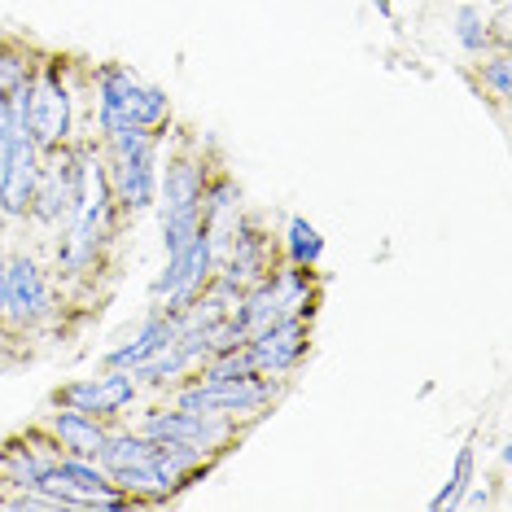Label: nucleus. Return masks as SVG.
<instances>
[{
  "instance_id": "f257e3e1",
  "label": "nucleus",
  "mask_w": 512,
  "mask_h": 512,
  "mask_svg": "<svg viewBox=\"0 0 512 512\" xmlns=\"http://www.w3.org/2000/svg\"><path fill=\"white\" fill-rule=\"evenodd\" d=\"M97 97H101V127L106 132H119V127H145V132H154V127L171 119L162 88L141 84L127 66H106L101 71Z\"/></svg>"
},
{
  "instance_id": "f03ea898",
  "label": "nucleus",
  "mask_w": 512,
  "mask_h": 512,
  "mask_svg": "<svg viewBox=\"0 0 512 512\" xmlns=\"http://www.w3.org/2000/svg\"><path fill=\"white\" fill-rule=\"evenodd\" d=\"M110 149H114L110 184H114V193H119V206L123 211H145L158 193L154 132H145V127H119V132H110Z\"/></svg>"
},
{
  "instance_id": "7ed1b4c3",
  "label": "nucleus",
  "mask_w": 512,
  "mask_h": 512,
  "mask_svg": "<svg viewBox=\"0 0 512 512\" xmlns=\"http://www.w3.org/2000/svg\"><path fill=\"white\" fill-rule=\"evenodd\" d=\"M110 232V176L101 171V162H92L84 154V180H79V202H75V228L71 241H66V267L71 272H84V267L97 259L101 241Z\"/></svg>"
},
{
  "instance_id": "20e7f679",
  "label": "nucleus",
  "mask_w": 512,
  "mask_h": 512,
  "mask_svg": "<svg viewBox=\"0 0 512 512\" xmlns=\"http://www.w3.org/2000/svg\"><path fill=\"white\" fill-rule=\"evenodd\" d=\"M272 399V386L263 377H237V381H202V386L184 390L180 407L202 416H237V412H259Z\"/></svg>"
},
{
  "instance_id": "39448f33",
  "label": "nucleus",
  "mask_w": 512,
  "mask_h": 512,
  "mask_svg": "<svg viewBox=\"0 0 512 512\" xmlns=\"http://www.w3.org/2000/svg\"><path fill=\"white\" fill-rule=\"evenodd\" d=\"M27 119H31V136L40 149H57L71 132V97H66L57 71H44L40 79H31L27 92Z\"/></svg>"
},
{
  "instance_id": "423d86ee",
  "label": "nucleus",
  "mask_w": 512,
  "mask_h": 512,
  "mask_svg": "<svg viewBox=\"0 0 512 512\" xmlns=\"http://www.w3.org/2000/svg\"><path fill=\"white\" fill-rule=\"evenodd\" d=\"M250 359H254V372L267 377V372H289L307 351V324L298 316H285V320H272L267 329H259L250 337Z\"/></svg>"
},
{
  "instance_id": "0eeeda50",
  "label": "nucleus",
  "mask_w": 512,
  "mask_h": 512,
  "mask_svg": "<svg viewBox=\"0 0 512 512\" xmlns=\"http://www.w3.org/2000/svg\"><path fill=\"white\" fill-rule=\"evenodd\" d=\"M79 180H84V154H57L49 167H40L36 193H31V206L40 211V219L71 215L79 202Z\"/></svg>"
},
{
  "instance_id": "6e6552de",
  "label": "nucleus",
  "mask_w": 512,
  "mask_h": 512,
  "mask_svg": "<svg viewBox=\"0 0 512 512\" xmlns=\"http://www.w3.org/2000/svg\"><path fill=\"white\" fill-rule=\"evenodd\" d=\"M145 438L154 442H184L193 451H215L228 438V425L219 416H202V412H158L145 421Z\"/></svg>"
},
{
  "instance_id": "1a4fd4ad",
  "label": "nucleus",
  "mask_w": 512,
  "mask_h": 512,
  "mask_svg": "<svg viewBox=\"0 0 512 512\" xmlns=\"http://www.w3.org/2000/svg\"><path fill=\"white\" fill-rule=\"evenodd\" d=\"M132 394H136L132 372H110V377H92V381H79V386H66L62 399L88 416H114L119 407L132 403Z\"/></svg>"
},
{
  "instance_id": "9d476101",
  "label": "nucleus",
  "mask_w": 512,
  "mask_h": 512,
  "mask_svg": "<svg viewBox=\"0 0 512 512\" xmlns=\"http://www.w3.org/2000/svg\"><path fill=\"white\" fill-rule=\"evenodd\" d=\"M5 311H14L18 324H31L49 311V289L31 259H9L5 263Z\"/></svg>"
},
{
  "instance_id": "9b49d317",
  "label": "nucleus",
  "mask_w": 512,
  "mask_h": 512,
  "mask_svg": "<svg viewBox=\"0 0 512 512\" xmlns=\"http://www.w3.org/2000/svg\"><path fill=\"white\" fill-rule=\"evenodd\" d=\"M53 434L62 438V447L71 451V456H79V460H97V456H101V447H106V438H110L106 429L97 425V416L79 412V407L53 416Z\"/></svg>"
},
{
  "instance_id": "f8f14e48",
  "label": "nucleus",
  "mask_w": 512,
  "mask_h": 512,
  "mask_svg": "<svg viewBox=\"0 0 512 512\" xmlns=\"http://www.w3.org/2000/svg\"><path fill=\"white\" fill-rule=\"evenodd\" d=\"M176 337H180V316L176 311H171V316H162L158 311V316L145 320V329H141V337H136L132 346H123V351L110 355V364L114 368H136V364H145L149 355H158L167 342H176Z\"/></svg>"
},
{
  "instance_id": "ddd939ff",
  "label": "nucleus",
  "mask_w": 512,
  "mask_h": 512,
  "mask_svg": "<svg viewBox=\"0 0 512 512\" xmlns=\"http://www.w3.org/2000/svg\"><path fill=\"white\" fill-rule=\"evenodd\" d=\"M289 259H294L298 267H311V263H320V254H324V237L316 232V224H307V219H289Z\"/></svg>"
},
{
  "instance_id": "4468645a",
  "label": "nucleus",
  "mask_w": 512,
  "mask_h": 512,
  "mask_svg": "<svg viewBox=\"0 0 512 512\" xmlns=\"http://www.w3.org/2000/svg\"><path fill=\"white\" fill-rule=\"evenodd\" d=\"M469 477H473V447H460L456 456V469H451V482L429 499V508L442 512V508H460L464 504V491H469Z\"/></svg>"
},
{
  "instance_id": "2eb2a0df",
  "label": "nucleus",
  "mask_w": 512,
  "mask_h": 512,
  "mask_svg": "<svg viewBox=\"0 0 512 512\" xmlns=\"http://www.w3.org/2000/svg\"><path fill=\"white\" fill-rule=\"evenodd\" d=\"M456 40L469 53H482L486 49V18H482V9H473V5L460 9V14H456Z\"/></svg>"
},
{
  "instance_id": "dca6fc26",
  "label": "nucleus",
  "mask_w": 512,
  "mask_h": 512,
  "mask_svg": "<svg viewBox=\"0 0 512 512\" xmlns=\"http://www.w3.org/2000/svg\"><path fill=\"white\" fill-rule=\"evenodd\" d=\"M508 71H512L508 57H495V62H486V71H482V79L495 88V97H499V101H504L508 92H512V88H508Z\"/></svg>"
},
{
  "instance_id": "f3484780",
  "label": "nucleus",
  "mask_w": 512,
  "mask_h": 512,
  "mask_svg": "<svg viewBox=\"0 0 512 512\" xmlns=\"http://www.w3.org/2000/svg\"><path fill=\"white\" fill-rule=\"evenodd\" d=\"M0 311H5V259H0Z\"/></svg>"
},
{
  "instance_id": "a211bd4d",
  "label": "nucleus",
  "mask_w": 512,
  "mask_h": 512,
  "mask_svg": "<svg viewBox=\"0 0 512 512\" xmlns=\"http://www.w3.org/2000/svg\"><path fill=\"white\" fill-rule=\"evenodd\" d=\"M377 9H381V14H386V18H390V0H377Z\"/></svg>"
}]
</instances>
